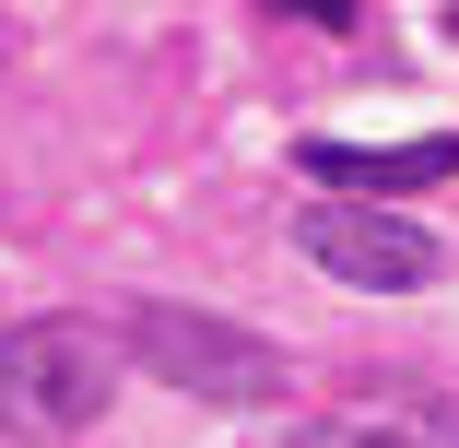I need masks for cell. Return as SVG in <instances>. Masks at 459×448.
Instances as JSON below:
<instances>
[{"instance_id": "6da1fadb", "label": "cell", "mask_w": 459, "mask_h": 448, "mask_svg": "<svg viewBox=\"0 0 459 448\" xmlns=\"http://www.w3.org/2000/svg\"><path fill=\"white\" fill-rule=\"evenodd\" d=\"M118 354H130L142 378L189 390V401H224V413L295 401L283 342H259V330H236V319H212V307H165V295H142V307L118 319Z\"/></svg>"}, {"instance_id": "7a4b0ae2", "label": "cell", "mask_w": 459, "mask_h": 448, "mask_svg": "<svg viewBox=\"0 0 459 448\" xmlns=\"http://www.w3.org/2000/svg\"><path fill=\"white\" fill-rule=\"evenodd\" d=\"M118 390V342L95 319H13L0 330V425L13 436H82Z\"/></svg>"}, {"instance_id": "3957f363", "label": "cell", "mask_w": 459, "mask_h": 448, "mask_svg": "<svg viewBox=\"0 0 459 448\" xmlns=\"http://www.w3.org/2000/svg\"><path fill=\"white\" fill-rule=\"evenodd\" d=\"M295 248L318 259L330 284H365V295H412V284L447 272V248L412 213H377V201H307L295 213Z\"/></svg>"}, {"instance_id": "277c9868", "label": "cell", "mask_w": 459, "mask_h": 448, "mask_svg": "<svg viewBox=\"0 0 459 448\" xmlns=\"http://www.w3.org/2000/svg\"><path fill=\"white\" fill-rule=\"evenodd\" d=\"M318 189H365V201H401V189H436V177H459V142L447 130H424V142H307L295 154Z\"/></svg>"}, {"instance_id": "5b68a950", "label": "cell", "mask_w": 459, "mask_h": 448, "mask_svg": "<svg viewBox=\"0 0 459 448\" xmlns=\"http://www.w3.org/2000/svg\"><path fill=\"white\" fill-rule=\"evenodd\" d=\"M283 448H447V401H365V413H307Z\"/></svg>"}, {"instance_id": "8992f818", "label": "cell", "mask_w": 459, "mask_h": 448, "mask_svg": "<svg viewBox=\"0 0 459 448\" xmlns=\"http://www.w3.org/2000/svg\"><path fill=\"white\" fill-rule=\"evenodd\" d=\"M447 36H459V0H447Z\"/></svg>"}, {"instance_id": "52a82bcc", "label": "cell", "mask_w": 459, "mask_h": 448, "mask_svg": "<svg viewBox=\"0 0 459 448\" xmlns=\"http://www.w3.org/2000/svg\"><path fill=\"white\" fill-rule=\"evenodd\" d=\"M447 448H459V413H447Z\"/></svg>"}]
</instances>
